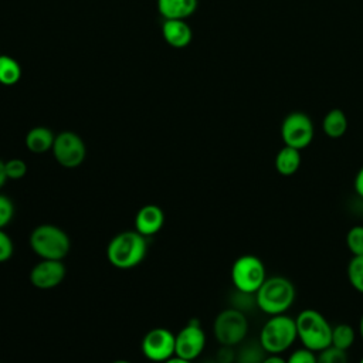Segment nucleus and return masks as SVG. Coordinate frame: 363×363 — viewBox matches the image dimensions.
I'll use <instances>...</instances> for the list:
<instances>
[{
  "mask_svg": "<svg viewBox=\"0 0 363 363\" xmlns=\"http://www.w3.org/2000/svg\"><path fill=\"white\" fill-rule=\"evenodd\" d=\"M146 237L136 230L118 233L106 247V258L118 269H132L138 267L146 257Z\"/></svg>",
  "mask_w": 363,
  "mask_h": 363,
  "instance_id": "nucleus-1",
  "label": "nucleus"
},
{
  "mask_svg": "<svg viewBox=\"0 0 363 363\" xmlns=\"http://www.w3.org/2000/svg\"><path fill=\"white\" fill-rule=\"evenodd\" d=\"M296 298L295 285L282 275L267 277L255 292L257 306L267 315L285 313Z\"/></svg>",
  "mask_w": 363,
  "mask_h": 363,
  "instance_id": "nucleus-2",
  "label": "nucleus"
},
{
  "mask_svg": "<svg viewBox=\"0 0 363 363\" xmlns=\"http://www.w3.org/2000/svg\"><path fill=\"white\" fill-rule=\"evenodd\" d=\"M33 252L40 257V259H58L62 261L71 248V241L68 234L54 224H40L37 225L28 238Z\"/></svg>",
  "mask_w": 363,
  "mask_h": 363,
  "instance_id": "nucleus-3",
  "label": "nucleus"
},
{
  "mask_svg": "<svg viewBox=\"0 0 363 363\" xmlns=\"http://www.w3.org/2000/svg\"><path fill=\"white\" fill-rule=\"evenodd\" d=\"M298 339L303 347L312 352H320L330 346L332 325L316 309H303L295 318Z\"/></svg>",
  "mask_w": 363,
  "mask_h": 363,
  "instance_id": "nucleus-4",
  "label": "nucleus"
},
{
  "mask_svg": "<svg viewBox=\"0 0 363 363\" xmlns=\"http://www.w3.org/2000/svg\"><path fill=\"white\" fill-rule=\"evenodd\" d=\"M298 339L296 323L291 316L272 315L261 328L259 343L268 354H281Z\"/></svg>",
  "mask_w": 363,
  "mask_h": 363,
  "instance_id": "nucleus-5",
  "label": "nucleus"
},
{
  "mask_svg": "<svg viewBox=\"0 0 363 363\" xmlns=\"http://www.w3.org/2000/svg\"><path fill=\"white\" fill-rule=\"evenodd\" d=\"M214 337L220 345L237 346L244 342L248 333V319L245 313L237 308L223 309L213 323Z\"/></svg>",
  "mask_w": 363,
  "mask_h": 363,
  "instance_id": "nucleus-6",
  "label": "nucleus"
},
{
  "mask_svg": "<svg viewBox=\"0 0 363 363\" xmlns=\"http://www.w3.org/2000/svg\"><path fill=\"white\" fill-rule=\"evenodd\" d=\"M265 279V265L257 255H241L231 267V281L234 288L240 292L255 294Z\"/></svg>",
  "mask_w": 363,
  "mask_h": 363,
  "instance_id": "nucleus-7",
  "label": "nucleus"
},
{
  "mask_svg": "<svg viewBox=\"0 0 363 363\" xmlns=\"http://www.w3.org/2000/svg\"><path fill=\"white\" fill-rule=\"evenodd\" d=\"M51 150L57 163L65 169L81 166L86 157V146L82 138L71 130H64L55 135Z\"/></svg>",
  "mask_w": 363,
  "mask_h": 363,
  "instance_id": "nucleus-8",
  "label": "nucleus"
},
{
  "mask_svg": "<svg viewBox=\"0 0 363 363\" xmlns=\"http://www.w3.org/2000/svg\"><path fill=\"white\" fill-rule=\"evenodd\" d=\"M281 138L286 146L298 150L308 147L313 139L312 119L298 111L288 113L281 123Z\"/></svg>",
  "mask_w": 363,
  "mask_h": 363,
  "instance_id": "nucleus-9",
  "label": "nucleus"
},
{
  "mask_svg": "<svg viewBox=\"0 0 363 363\" xmlns=\"http://www.w3.org/2000/svg\"><path fill=\"white\" fill-rule=\"evenodd\" d=\"M176 335L166 328H153L142 339L140 350L152 363H164L174 356Z\"/></svg>",
  "mask_w": 363,
  "mask_h": 363,
  "instance_id": "nucleus-10",
  "label": "nucleus"
},
{
  "mask_svg": "<svg viewBox=\"0 0 363 363\" xmlns=\"http://www.w3.org/2000/svg\"><path fill=\"white\" fill-rule=\"evenodd\" d=\"M206 347V333L199 320H190L176 333L174 356L194 362Z\"/></svg>",
  "mask_w": 363,
  "mask_h": 363,
  "instance_id": "nucleus-11",
  "label": "nucleus"
},
{
  "mask_svg": "<svg viewBox=\"0 0 363 363\" xmlns=\"http://www.w3.org/2000/svg\"><path fill=\"white\" fill-rule=\"evenodd\" d=\"M65 274H67V269L62 261L40 259L31 268L28 274V279L31 285L38 289H52L64 281Z\"/></svg>",
  "mask_w": 363,
  "mask_h": 363,
  "instance_id": "nucleus-12",
  "label": "nucleus"
},
{
  "mask_svg": "<svg viewBox=\"0 0 363 363\" xmlns=\"http://www.w3.org/2000/svg\"><path fill=\"white\" fill-rule=\"evenodd\" d=\"M164 225V213L156 204H146L140 207L135 216V230L143 237L157 234Z\"/></svg>",
  "mask_w": 363,
  "mask_h": 363,
  "instance_id": "nucleus-13",
  "label": "nucleus"
},
{
  "mask_svg": "<svg viewBox=\"0 0 363 363\" xmlns=\"http://www.w3.org/2000/svg\"><path fill=\"white\" fill-rule=\"evenodd\" d=\"M164 41L173 48H184L190 44L193 33L184 20H164L162 26Z\"/></svg>",
  "mask_w": 363,
  "mask_h": 363,
  "instance_id": "nucleus-14",
  "label": "nucleus"
},
{
  "mask_svg": "<svg viewBox=\"0 0 363 363\" xmlns=\"http://www.w3.org/2000/svg\"><path fill=\"white\" fill-rule=\"evenodd\" d=\"M199 0H157V10L164 20H184L197 9Z\"/></svg>",
  "mask_w": 363,
  "mask_h": 363,
  "instance_id": "nucleus-15",
  "label": "nucleus"
},
{
  "mask_svg": "<svg viewBox=\"0 0 363 363\" xmlns=\"http://www.w3.org/2000/svg\"><path fill=\"white\" fill-rule=\"evenodd\" d=\"M54 140H55V135L51 129L45 126H35L27 132L24 143L31 153L41 155L52 149Z\"/></svg>",
  "mask_w": 363,
  "mask_h": 363,
  "instance_id": "nucleus-16",
  "label": "nucleus"
},
{
  "mask_svg": "<svg viewBox=\"0 0 363 363\" xmlns=\"http://www.w3.org/2000/svg\"><path fill=\"white\" fill-rule=\"evenodd\" d=\"M299 166H301V150L286 145L278 150L275 156V169L281 176L295 174Z\"/></svg>",
  "mask_w": 363,
  "mask_h": 363,
  "instance_id": "nucleus-17",
  "label": "nucleus"
},
{
  "mask_svg": "<svg viewBox=\"0 0 363 363\" xmlns=\"http://www.w3.org/2000/svg\"><path fill=\"white\" fill-rule=\"evenodd\" d=\"M322 129L328 138H332V139L342 138L347 130V118L345 112L337 108L328 111L322 121Z\"/></svg>",
  "mask_w": 363,
  "mask_h": 363,
  "instance_id": "nucleus-18",
  "label": "nucleus"
},
{
  "mask_svg": "<svg viewBox=\"0 0 363 363\" xmlns=\"http://www.w3.org/2000/svg\"><path fill=\"white\" fill-rule=\"evenodd\" d=\"M267 354L268 353L264 350L259 340L240 343V349L235 352L234 363H262Z\"/></svg>",
  "mask_w": 363,
  "mask_h": 363,
  "instance_id": "nucleus-19",
  "label": "nucleus"
},
{
  "mask_svg": "<svg viewBox=\"0 0 363 363\" xmlns=\"http://www.w3.org/2000/svg\"><path fill=\"white\" fill-rule=\"evenodd\" d=\"M21 78V67L20 64L9 57L0 55V84L6 86L16 85Z\"/></svg>",
  "mask_w": 363,
  "mask_h": 363,
  "instance_id": "nucleus-20",
  "label": "nucleus"
},
{
  "mask_svg": "<svg viewBox=\"0 0 363 363\" xmlns=\"http://www.w3.org/2000/svg\"><path fill=\"white\" fill-rule=\"evenodd\" d=\"M354 337V329L349 323H337L336 326H332V346L347 352L352 347Z\"/></svg>",
  "mask_w": 363,
  "mask_h": 363,
  "instance_id": "nucleus-21",
  "label": "nucleus"
},
{
  "mask_svg": "<svg viewBox=\"0 0 363 363\" xmlns=\"http://www.w3.org/2000/svg\"><path fill=\"white\" fill-rule=\"evenodd\" d=\"M346 272L353 289L363 294V255H353L347 264Z\"/></svg>",
  "mask_w": 363,
  "mask_h": 363,
  "instance_id": "nucleus-22",
  "label": "nucleus"
},
{
  "mask_svg": "<svg viewBox=\"0 0 363 363\" xmlns=\"http://www.w3.org/2000/svg\"><path fill=\"white\" fill-rule=\"evenodd\" d=\"M346 247L353 255H363V225H353L347 231Z\"/></svg>",
  "mask_w": 363,
  "mask_h": 363,
  "instance_id": "nucleus-23",
  "label": "nucleus"
},
{
  "mask_svg": "<svg viewBox=\"0 0 363 363\" xmlns=\"http://www.w3.org/2000/svg\"><path fill=\"white\" fill-rule=\"evenodd\" d=\"M316 363H349L347 352L330 345L326 349L318 352Z\"/></svg>",
  "mask_w": 363,
  "mask_h": 363,
  "instance_id": "nucleus-24",
  "label": "nucleus"
},
{
  "mask_svg": "<svg viewBox=\"0 0 363 363\" xmlns=\"http://www.w3.org/2000/svg\"><path fill=\"white\" fill-rule=\"evenodd\" d=\"M4 169L9 180H20L27 174V163L18 157H13L4 162Z\"/></svg>",
  "mask_w": 363,
  "mask_h": 363,
  "instance_id": "nucleus-25",
  "label": "nucleus"
},
{
  "mask_svg": "<svg viewBox=\"0 0 363 363\" xmlns=\"http://www.w3.org/2000/svg\"><path fill=\"white\" fill-rule=\"evenodd\" d=\"M14 217V204L13 201L4 196L0 194V228L3 230L10 224V221Z\"/></svg>",
  "mask_w": 363,
  "mask_h": 363,
  "instance_id": "nucleus-26",
  "label": "nucleus"
},
{
  "mask_svg": "<svg viewBox=\"0 0 363 363\" xmlns=\"http://www.w3.org/2000/svg\"><path fill=\"white\" fill-rule=\"evenodd\" d=\"M286 363H316V354L306 347H301L289 354Z\"/></svg>",
  "mask_w": 363,
  "mask_h": 363,
  "instance_id": "nucleus-27",
  "label": "nucleus"
},
{
  "mask_svg": "<svg viewBox=\"0 0 363 363\" xmlns=\"http://www.w3.org/2000/svg\"><path fill=\"white\" fill-rule=\"evenodd\" d=\"M14 245L10 235L0 228V262H6L13 257Z\"/></svg>",
  "mask_w": 363,
  "mask_h": 363,
  "instance_id": "nucleus-28",
  "label": "nucleus"
},
{
  "mask_svg": "<svg viewBox=\"0 0 363 363\" xmlns=\"http://www.w3.org/2000/svg\"><path fill=\"white\" fill-rule=\"evenodd\" d=\"M216 360H217V363H234L235 362L234 346L221 345V347L217 350Z\"/></svg>",
  "mask_w": 363,
  "mask_h": 363,
  "instance_id": "nucleus-29",
  "label": "nucleus"
},
{
  "mask_svg": "<svg viewBox=\"0 0 363 363\" xmlns=\"http://www.w3.org/2000/svg\"><path fill=\"white\" fill-rule=\"evenodd\" d=\"M353 187L354 191L359 197L363 199V166L359 169V172L354 176V182H353Z\"/></svg>",
  "mask_w": 363,
  "mask_h": 363,
  "instance_id": "nucleus-30",
  "label": "nucleus"
},
{
  "mask_svg": "<svg viewBox=\"0 0 363 363\" xmlns=\"http://www.w3.org/2000/svg\"><path fill=\"white\" fill-rule=\"evenodd\" d=\"M262 363H286V359L281 357V354H267Z\"/></svg>",
  "mask_w": 363,
  "mask_h": 363,
  "instance_id": "nucleus-31",
  "label": "nucleus"
},
{
  "mask_svg": "<svg viewBox=\"0 0 363 363\" xmlns=\"http://www.w3.org/2000/svg\"><path fill=\"white\" fill-rule=\"evenodd\" d=\"M7 176H6V169H4V162L0 159V189L6 184L7 182Z\"/></svg>",
  "mask_w": 363,
  "mask_h": 363,
  "instance_id": "nucleus-32",
  "label": "nucleus"
},
{
  "mask_svg": "<svg viewBox=\"0 0 363 363\" xmlns=\"http://www.w3.org/2000/svg\"><path fill=\"white\" fill-rule=\"evenodd\" d=\"M164 363H194V362L186 360V359H182V357H177V356H173V357H170L169 360H166Z\"/></svg>",
  "mask_w": 363,
  "mask_h": 363,
  "instance_id": "nucleus-33",
  "label": "nucleus"
},
{
  "mask_svg": "<svg viewBox=\"0 0 363 363\" xmlns=\"http://www.w3.org/2000/svg\"><path fill=\"white\" fill-rule=\"evenodd\" d=\"M359 335H360V337L363 339V315H362L360 322H359Z\"/></svg>",
  "mask_w": 363,
  "mask_h": 363,
  "instance_id": "nucleus-34",
  "label": "nucleus"
},
{
  "mask_svg": "<svg viewBox=\"0 0 363 363\" xmlns=\"http://www.w3.org/2000/svg\"><path fill=\"white\" fill-rule=\"evenodd\" d=\"M112 363H130L129 360H125V359H118V360H113Z\"/></svg>",
  "mask_w": 363,
  "mask_h": 363,
  "instance_id": "nucleus-35",
  "label": "nucleus"
},
{
  "mask_svg": "<svg viewBox=\"0 0 363 363\" xmlns=\"http://www.w3.org/2000/svg\"><path fill=\"white\" fill-rule=\"evenodd\" d=\"M206 363H217V360H210V362H206Z\"/></svg>",
  "mask_w": 363,
  "mask_h": 363,
  "instance_id": "nucleus-36",
  "label": "nucleus"
},
{
  "mask_svg": "<svg viewBox=\"0 0 363 363\" xmlns=\"http://www.w3.org/2000/svg\"><path fill=\"white\" fill-rule=\"evenodd\" d=\"M359 363H363V357H362V359H360V362H359Z\"/></svg>",
  "mask_w": 363,
  "mask_h": 363,
  "instance_id": "nucleus-37",
  "label": "nucleus"
},
{
  "mask_svg": "<svg viewBox=\"0 0 363 363\" xmlns=\"http://www.w3.org/2000/svg\"><path fill=\"white\" fill-rule=\"evenodd\" d=\"M150 363H152V362H150Z\"/></svg>",
  "mask_w": 363,
  "mask_h": 363,
  "instance_id": "nucleus-38",
  "label": "nucleus"
}]
</instances>
